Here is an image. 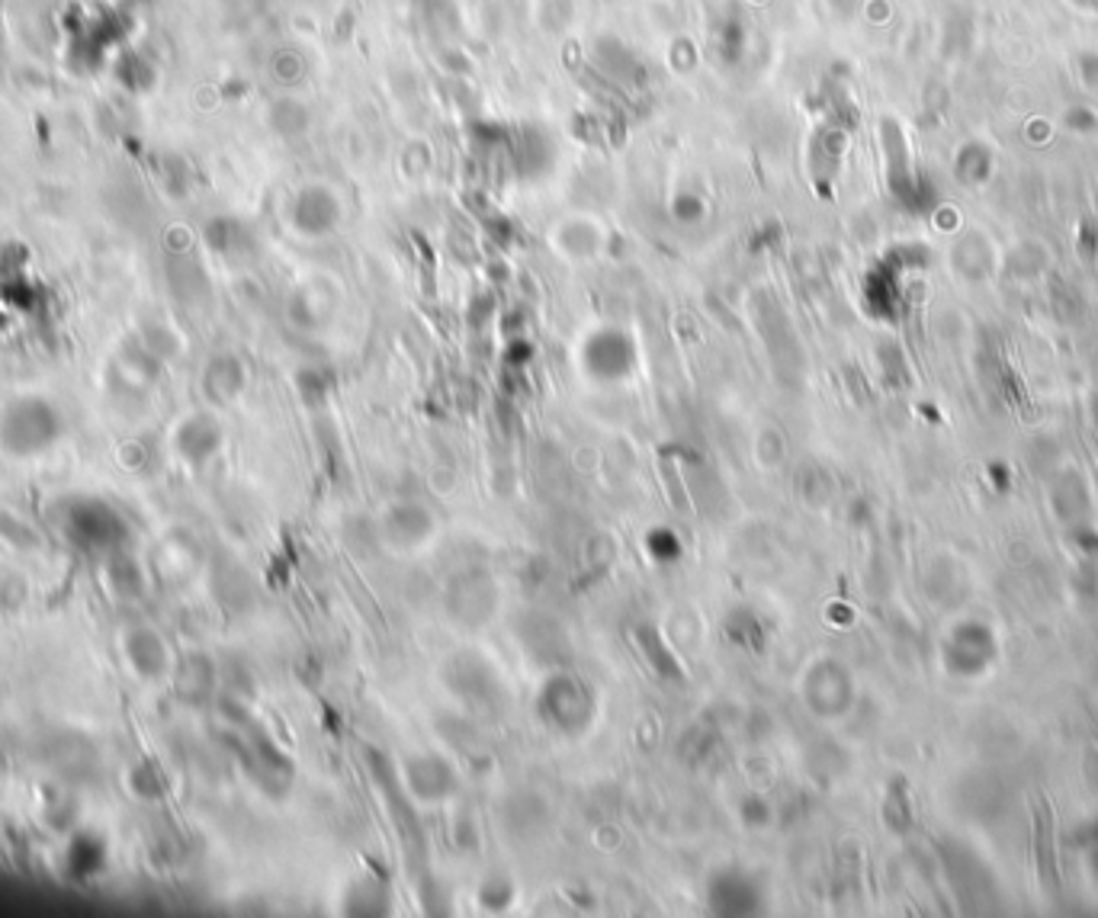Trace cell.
<instances>
[{
	"label": "cell",
	"mask_w": 1098,
	"mask_h": 918,
	"mask_svg": "<svg viewBox=\"0 0 1098 918\" xmlns=\"http://www.w3.org/2000/svg\"><path fill=\"white\" fill-rule=\"evenodd\" d=\"M533 706L543 726L559 735L588 733L598 716V701L576 672H549Z\"/></svg>",
	"instance_id": "cell-1"
},
{
	"label": "cell",
	"mask_w": 1098,
	"mask_h": 918,
	"mask_svg": "<svg viewBox=\"0 0 1098 918\" xmlns=\"http://www.w3.org/2000/svg\"><path fill=\"white\" fill-rule=\"evenodd\" d=\"M579 369L598 386H617L637 369V344L623 328L601 325L581 337Z\"/></svg>",
	"instance_id": "cell-2"
},
{
	"label": "cell",
	"mask_w": 1098,
	"mask_h": 918,
	"mask_svg": "<svg viewBox=\"0 0 1098 918\" xmlns=\"http://www.w3.org/2000/svg\"><path fill=\"white\" fill-rule=\"evenodd\" d=\"M55 434H59V415L42 398L13 401L0 421V440L13 453H35V450L49 447L55 440Z\"/></svg>",
	"instance_id": "cell-3"
},
{
	"label": "cell",
	"mask_w": 1098,
	"mask_h": 918,
	"mask_svg": "<svg viewBox=\"0 0 1098 918\" xmlns=\"http://www.w3.org/2000/svg\"><path fill=\"white\" fill-rule=\"evenodd\" d=\"M340 218H344V206H340L335 190L325 184H305L303 190L293 193V200L286 206L289 228L296 235L308 238V242H318V238L335 235Z\"/></svg>",
	"instance_id": "cell-4"
},
{
	"label": "cell",
	"mask_w": 1098,
	"mask_h": 918,
	"mask_svg": "<svg viewBox=\"0 0 1098 918\" xmlns=\"http://www.w3.org/2000/svg\"><path fill=\"white\" fill-rule=\"evenodd\" d=\"M401 784L415 803L425 806H440L454 799L459 790V774L454 762L440 752H421L405 758L401 765Z\"/></svg>",
	"instance_id": "cell-5"
},
{
	"label": "cell",
	"mask_w": 1098,
	"mask_h": 918,
	"mask_svg": "<svg viewBox=\"0 0 1098 918\" xmlns=\"http://www.w3.org/2000/svg\"><path fill=\"white\" fill-rule=\"evenodd\" d=\"M434 530H437L434 514L427 511V504L415 501V498H398L379 518V537L389 550L396 552L425 550L430 537H434Z\"/></svg>",
	"instance_id": "cell-6"
},
{
	"label": "cell",
	"mask_w": 1098,
	"mask_h": 918,
	"mask_svg": "<svg viewBox=\"0 0 1098 918\" xmlns=\"http://www.w3.org/2000/svg\"><path fill=\"white\" fill-rule=\"evenodd\" d=\"M706 906L716 916H752L764 906L762 884L742 867H723L706 880Z\"/></svg>",
	"instance_id": "cell-7"
},
{
	"label": "cell",
	"mask_w": 1098,
	"mask_h": 918,
	"mask_svg": "<svg viewBox=\"0 0 1098 918\" xmlns=\"http://www.w3.org/2000/svg\"><path fill=\"white\" fill-rule=\"evenodd\" d=\"M447 611L457 616L462 626H486L498 608V584L488 579L482 569H469L459 575L447 591Z\"/></svg>",
	"instance_id": "cell-8"
},
{
	"label": "cell",
	"mask_w": 1098,
	"mask_h": 918,
	"mask_svg": "<svg viewBox=\"0 0 1098 918\" xmlns=\"http://www.w3.org/2000/svg\"><path fill=\"white\" fill-rule=\"evenodd\" d=\"M1031 819H1035V832H1031V851H1035L1037 880L1044 889L1060 887V870H1057V819H1054V806L1047 796L1037 794L1031 799Z\"/></svg>",
	"instance_id": "cell-9"
},
{
	"label": "cell",
	"mask_w": 1098,
	"mask_h": 918,
	"mask_svg": "<svg viewBox=\"0 0 1098 918\" xmlns=\"http://www.w3.org/2000/svg\"><path fill=\"white\" fill-rule=\"evenodd\" d=\"M68 533L71 540H81L88 550H106L122 537V523L106 504L81 501L68 514Z\"/></svg>",
	"instance_id": "cell-10"
},
{
	"label": "cell",
	"mask_w": 1098,
	"mask_h": 918,
	"mask_svg": "<svg viewBox=\"0 0 1098 918\" xmlns=\"http://www.w3.org/2000/svg\"><path fill=\"white\" fill-rule=\"evenodd\" d=\"M337 293L325 283L299 286V293L289 299V318L303 328H322L328 318H335Z\"/></svg>",
	"instance_id": "cell-11"
},
{
	"label": "cell",
	"mask_w": 1098,
	"mask_h": 918,
	"mask_svg": "<svg viewBox=\"0 0 1098 918\" xmlns=\"http://www.w3.org/2000/svg\"><path fill=\"white\" fill-rule=\"evenodd\" d=\"M447 672H450L447 674L450 687L457 691L462 701H469V704H472V701L482 704L488 697V691L498 684V681H495V672L488 669L482 659H476V655H472V659H469V655H459V659L450 662Z\"/></svg>",
	"instance_id": "cell-12"
},
{
	"label": "cell",
	"mask_w": 1098,
	"mask_h": 918,
	"mask_svg": "<svg viewBox=\"0 0 1098 918\" xmlns=\"http://www.w3.org/2000/svg\"><path fill=\"white\" fill-rule=\"evenodd\" d=\"M552 242L559 247V254L576 257V261H588L604 247V232L591 218H569L556 228Z\"/></svg>",
	"instance_id": "cell-13"
},
{
	"label": "cell",
	"mask_w": 1098,
	"mask_h": 918,
	"mask_svg": "<svg viewBox=\"0 0 1098 918\" xmlns=\"http://www.w3.org/2000/svg\"><path fill=\"white\" fill-rule=\"evenodd\" d=\"M218 443H222V430L206 415H193L177 430V450L186 459H193V462H203V459L213 457L215 450H218Z\"/></svg>",
	"instance_id": "cell-14"
},
{
	"label": "cell",
	"mask_w": 1098,
	"mask_h": 918,
	"mask_svg": "<svg viewBox=\"0 0 1098 918\" xmlns=\"http://www.w3.org/2000/svg\"><path fill=\"white\" fill-rule=\"evenodd\" d=\"M637 645H640V652H642V659L655 669V674L659 677H684V669H681V662H678V655H674V649H669V643L652 630V626H637Z\"/></svg>",
	"instance_id": "cell-15"
},
{
	"label": "cell",
	"mask_w": 1098,
	"mask_h": 918,
	"mask_svg": "<svg viewBox=\"0 0 1098 918\" xmlns=\"http://www.w3.org/2000/svg\"><path fill=\"white\" fill-rule=\"evenodd\" d=\"M206 392L215 401H232L244 389V367L235 357H215L206 367Z\"/></svg>",
	"instance_id": "cell-16"
},
{
	"label": "cell",
	"mask_w": 1098,
	"mask_h": 918,
	"mask_svg": "<svg viewBox=\"0 0 1098 918\" xmlns=\"http://www.w3.org/2000/svg\"><path fill=\"white\" fill-rule=\"evenodd\" d=\"M376 889H383V884L379 880H373V877H360V880H354L350 884V889L344 892V906H347V912H360V916H366V912H383V909H376V906H389V896H373Z\"/></svg>",
	"instance_id": "cell-17"
},
{
	"label": "cell",
	"mask_w": 1098,
	"mask_h": 918,
	"mask_svg": "<svg viewBox=\"0 0 1098 918\" xmlns=\"http://www.w3.org/2000/svg\"><path fill=\"white\" fill-rule=\"evenodd\" d=\"M482 887L486 889H479V906L488 909V912L508 909L515 902V884L505 874H491V877L482 880Z\"/></svg>",
	"instance_id": "cell-18"
},
{
	"label": "cell",
	"mask_w": 1098,
	"mask_h": 918,
	"mask_svg": "<svg viewBox=\"0 0 1098 918\" xmlns=\"http://www.w3.org/2000/svg\"><path fill=\"white\" fill-rule=\"evenodd\" d=\"M271 125H274L276 132H283V135H299L305 125H308V113H305L299 103H293V100H279V103H274V110H271Z\"/></svg>",
	"instance_id": "cell-19"
},
{
	"label": "cell",
	"mask_w": 1098,
	"mask_h": 918,
	"mask_svg": "<svg viewBox=\"0 0 1098 918\" xmlns=\"http://www.w3.org/2000/svg\"><path fill=\"white\" fill-rule=\"evenodd\" d=\"M739 819L745 823V828H759V832L771 826V819H774V809H771L767 796H762V794L742 796V803H739Z\"/></svg>",
	"instance_id": "cell-20"
},
{
	"label": "cell",
	"mask_w": 1098,
	"mask_h": 918,
	"mask_svg": "<svg viewBox=\"0 0 1098 918\" xmlns=\"http://www.w3.org/2000/svg\"><path fill=\"white\" fill-rule=\"evenodd\" d=\"M645 550H649L652 559H659V562H671V559L681 555V540H678L671 530L659 527V530H652V533L645 537Z\"/></svg>",
	"instance_id": "cell-21"
},
{
	"label": "cell",
	"mask_w": 1098,
	"mask_h": 918,
	"mask_svg": "<svg viewBox=\"0 0 1098 918\" xmlns=\"http://www.w3.org/2000/svg\"><path fill=\"white\" fill-rule=\"evenodd\" d=\"M671 215L678 222H684V225H694V222H701L703 215H706V203H703L698 193H678L671 200Z\"/></svg>",
	"instance_id": "cell-22"
}]
</instances>
